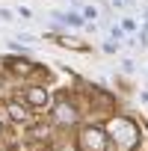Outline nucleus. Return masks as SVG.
<instances>
[{"mask_svg":"<svg viewBox=\"0 0 148 151\" xmlns=\"http://www.w3.org/2000/svg\"><path fill=\"white\" fill-rule=\"evenodd\" d=\"M24 98H27L33 107H45V104L50 101V92H47V89H42V86H30V89L24 92Z\"/></svg>","mask_w":148,"mask_h":151,"instance_id":"nucleus-4","label":"nucleus"},{"mask_svg":"<svg viewBox=\"0 0 148 151\" xmlns=\"http://www.w3.org/2000/svg\"><path fill=\"white\" fill-rule=\"evenodd\" d=\"M83 18H98V9H95V6H86V9H83Z\"/></svg>","mask_w":148,"mask_h":151,"instance_id":"nucleus-8","label":"nucleus"},{"mask_svg":"<svg viewBox=\"0 0 148 151\" xmlns=\"http://www.w3.org/2000/svg\"><path fill=\"white\" fill-rule=\"evenodd\" d=\"M107 133L101 127H83L77 136V148L80 151H107Z\"/></svg>","mask_w":148,"mask_h":151,"instance_id":"nucleus-2","label":"nucleus"},{"mask_svg":"<svg viewBox=\"0 0 148 151\" xmlns=\"http://www.w3.org/2000/svg\"><path fill=\"white\" fill-rule=\"evenodd\" d=\"M12 21V12L9 9H0V24H9Z\"/></svg>","mask_w":148,"mask_h":151,"instance_id":"nucleus-7","label":"nucleus"},{"mask_svg":"<svg viewBox=\"0 0 148 151\" xmlns=\"http://www.w3.org/2000/svg\"><path fill=\"white\" fill-rule=\"evenodd\" d=\"M53 119L59 124H74L77 122V110H74V104H68V101H59L56 110H53Z\"/></svg>","mask_w":148,"mask_h":151,"instance_id":"nucleus-3","label":"nucleus"},{"mask_svg":"<svg viewBox=\"0 0 148 151\" xmlns=\"http://www.w3.org/2000/svg\"><path fill=\"white\" fill-rule=\"evenodd\" d=\"M12 71H18V74H27V71H30V65H27V62H12Z\"/></svg>","mask_w":148,"mask_h":151,"instance_id":"nucleus-6","label":"nucleus"},{"mask_svg":"<svg viewBox=\"0 0 148 151\" xmlns=\"http://www.w3.org/2000/svg\"><path fill=\"white\" fill-rule=\"evenodd\" d=\"M145 21H148V12H145Z\"/></svg>","mask_w":148,"mask_h":151,"instance_id":"nucleus-10","label":"nucleus"},{"mask_svg":"<svg viewBox=\"0 0 148 151\" xmlns=\"http://www.w3.org/2000/svg\"><path fill=\"white\" fill-rule=\"evenodd\" d=\"M6 110H9V116H12L15 122H27V119H30V113H27V107H21V104H15V101H12V104H9Z\"/></svg>","mask_w":148,"mask_h":151,"instance_id":"nucleus-5","label":"nucleus"},{"mask_svg":"<svg viewBox=\"0 0 148 151\" xmlns=\"http://www.w3.org/2000/svg\"><path fill=\"white\" fill-rule=\"evenodd\" d=\"M113 3H116V6H121V3H124V0H113Z\"/></svg>","mask_w":148,"mask_h":151,"instance_id":"nucleus-9","label":"nucleus"},{"mask_svg":"<svg viewBox=\"0 0 148 151\" xmlns=\"http://www.w3.org/2000/svg\"><path fill=\"white\" fill-rule=\"evenodd\" d=\"M107 136H110L121 151H133V148L139 145L142 130H139V124H136L133 119H127V116H116V119H110V124H107Z\"/></svg>","mask_w":148,"mask_h":151,"instance_id":"nucleus-1","label":"nucleus"}]
</instances>
